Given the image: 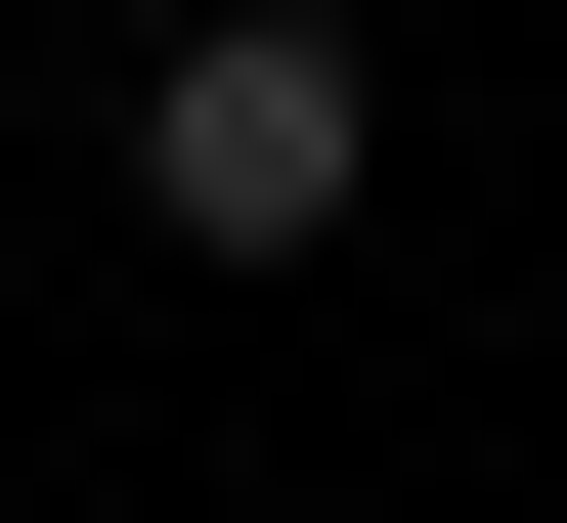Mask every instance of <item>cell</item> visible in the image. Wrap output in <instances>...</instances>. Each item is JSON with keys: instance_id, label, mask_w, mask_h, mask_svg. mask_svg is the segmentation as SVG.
Here are the masks:
<instances>
[{"instance_id": "obj_1", "label": "cell", "mask_w": 567, "mask_h": 523, "mask_svg": "<svg viewBox=\"0 0 567 523\" xmlns=\"http://www.w3.org/2000/svg\"><path fill=\"white\" fill-rule=\"evenodd\" d=\"M350 175H393V44H350V0H175V44H132V219L175 262H306Z\"/></svg>"}]
</instances>
